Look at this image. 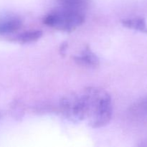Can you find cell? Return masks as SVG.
<instances>
[{
  "instance_id": "1",
  "label": "cell",
  "mask_w": 147,
  "mask_h": 147,
  "mask_svg": "<svg viewBox=\"0 0 147 147\" xmlns=\"http://www.w3.org/2000/svg\"><path fill=\"white\" fill-rule=\"evenodd\" d=\"M84 102L85 119L92 128H100L109 123L112 116L110 95L99 88L88 87L81 92Z\"/></svg>"
},
{
  "instance_id": "7",
  "label": "cell",
  "mask_w": 147,
  "mask_h": 147,
  "mask_svg": "<svg viewBox=\"0 0 147 147\" xmlns=\"http://www.w3.org/2000/svg\"><path fill=\"white\" fill-rule=\"evenodd\" d=\"M59 7L85 13L88 7L90 0H57Z\"/></svg>"
},
{
  "instance_id": "6",
  "label": "cell",
  "mask_w": 147,
  "mask_h": 147,
  "mask_svg": "<svg viewBox=\"0 0 147 147\" xmlns=\"http://www.w3.org/2000/svg\"><path fill=\"white\" fill-rule=\"evenodd\" d=\"M129 114L137 121L147 120V96L137 100L131 106Z\"/></svg>"
},
{
  "instance_id": "8",
  "label": "cell",
  "mask_w": 147,
  "mask_h": 147,
  "mask_svg": "<svg viewBox=\"0 0 147 147\" xmlns=\"http://www.w3.org/2000/svg\"><path fill=\"white\" fill-rule=\"evenodd\" d=\"M122 24L124 27L131 30H136L147 34L146 21L143 17H133L122 20Z\"/></svg>"
},
{
  "instance_id": "3",
  "label": "cell",
  "mask_w": 147,
  "mask_h": 147,
  "mask_svg": "<svg viewBox=\"0 0 147 147\" xmlns=\"http://www.w3.org/2000/svg\"><path fill=\"white\" fill-rule=\"evenodd\" d=\"M62 112L67 119L74 122L85 119V106L81 93H72L60 101Z\"/></svg>"
},
{
  "instance_id": "4",
  "label": "cell",
  "mask_w": 147,
  "mask_h": 147,
  "mask_svg": "<svg viewBox=\"0 0 147 147\" xmlns=\"http://www.w3.org/2000/svg\"><path fill=\"white\" fill-rule=\"evenodd\" d=\"M20 17L12 13L0 14V36H7L17 32L22 27Z\"/></svg>"
},
{
  "instance_id": "9",
  "label": "cell",
  "mask_w": 147,
  "mask_h": 147,
  "mask_svg": "<svg viewBox=\"0 0 147 147\" xmlns=\"http://www.w3.org/2000/svg\"><path fill=\"white\" fill-rule=\"evenodd\" d=\"M42 32L40 30H30L18 34L15 40L21 43H29L36 41L41 37Z\"/></svg>"
},
{
  "instance_id": "5",
  "label": "cell",
  "mask_w": 147,
  "mask_h": 147,
  "mask_svg": "<svg viewBox=\"0 0 147 147\" xmlns=\"http://www.w3.org/2000/svg\"><path fill=\"white\" fill-rule=\"evenodd\" d=\"M74 60L80 65L87 67H96L99 65V59L88 47L85 49L80 55L75 56Z\"/></svg>"
},
{
  "instance_id": "2",
  "label": "cell",
  "mask_w": 147,
  "mask_h": 147,
  "mask_svg": "<svg viewBox=\"0 0 147 147\" xmlns=\"http://www.w3.org/2000/svg\"><path fill=\"white\" fill-rule=\"evenodd\" d=\"M85 21V13L58 7L45 16L46 25L64 32H71Z\"/></svg>"
}]
</instances>
